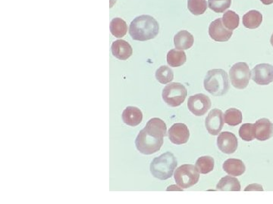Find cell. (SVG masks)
Instances as JSON below:
<instances>
[{
	"label": "cell",
	"instance_id": "obj_1",
	"mask_svg": "<svg viewBox=\"0 0 273 204\" xmlns=\"http://www.w3.org/2000/svg\"><path fill=\"white\" fill-rule=\"evenodd\" d=\"M167 127L159 118H152L147 122L144 129L140 131L135 140L136 149L143 154L156 153L163 145V138L166 136Z\"/></svg>",
	"mask_w": 273,
	"mask_h": 204
},
{
	"label": "cell",
	"instance_id": "obj_2",
	"mask_svg": "<svg viewBox=\"0 0 273 204\" xmlns=\"http://www.w3.org/2000/svg\"><path fill=\"white\" fill-rule=\"evenodd\" d=\"M159 31V23L154 17L148 15H142L135 17L129 27L130 36L134 40L141 42L154 39Z\"/></svg>",
	"mask_w": 273,
	"mask_h": 204
},
{
	"label": "cell",
	"instance_id": "obj_3",
	"mask_svg": "<svg viewBox=\"0 0 273 204\" xmlns=\"http://www.w3.org/2000/svg\"><path fill=\"white\" fill-rule=\"evenodd\" d=\"M204 88L214 96H222L229 90L228 73L222 69H213L207 72L204 81Z\"/></svg>",
	"mask_w": 273,
	"mask_h": 204
},
{
	"label": "cell",
	"instance_id": "obj_4",
	"mask_svg": "<svg viewBox=\"0 0 273 204\" xmlns=\"http://www.w3.org/2000/svg\"><path fill=\"white\" fill-rule=\"evenodd\" d=\"M177 165L174 154L166 152L153 160L150 164V172L156 179L166 180L173 176Z\"/></svg>",
	"mask_w": 273,
	"mask_h": 204
},
{
	"label": "cell",
	"instance_id": "obj_5",
	"mask_svg": "<svg viewBox=\"0 0 273 204\" xmlns=\"http://www.w3.org/2000/svg\"><path fill=\"white\" fill-rule=\"evenodd\" d=\"M188 95V91L180 83H170L162 90V99L168 105L176 107L181 105Z\"/></svg>",
	"mask_w": 273,
	"mask_h": 204
},
{
	"label": "cell",
	"instance_id": "obj_6",
	"mask_svg": "<svg viewBox=\"0 0 273 204\" xmlns=\"http://www.w3.org/2000/svg\"><path fill=\"white\" fill-rule=\"evenodd\" d=\"M174 178L177 186L182 188H188L199 182L200 172L195 166L184 164L176 170Z\"/></svg>",
	"mask_w": 273,
	"mask_h": 204
},
{
	"label": "cell",
	"instance_id": "obj_7",
	"mask_svg": "<svg viewBox=\"0 0 273 204\" xmlns=\"http://www.w3.org/2000/svg\"><path fill=\"white\" fill-rule=\"evenodd\" d=\"M231 83L234 88L244 89L248 86L251 79V71L245 62L234 64L229 70Z\"/></svg>",
	"mask_w": 273,
	"mask_h": 204
},
{
	"label": "cell",
	"instance_id": "obj_8",
	"mask_svg": "<svg viewBox=\"0 0 273 204\" xmlns=\"http://www.w3.org/2000/svg\"><path fill=\"white\" fill-rule=\"evenodd\" d=\"M211 105V100L204 94H196L188 99V110L197 117H201L207 114Z\"/></svg>",
	"mask_w": 273,
	"mask_h": 204
},
{
	"label": "cell",
	"instance_id": "obj_9",
	"mask_svg": "<svg viewBox=\"0 0 273 204\" xmlns=\"http://www.w3.org/2000/svg\"><path fill=\"white\" fill-rule=\"evenodd\" d=\"M251 79L256 84L266 85L273 82V66L270 64H259L251 70Z\"/></svg>",
	"mask_w": 273,
	"mask_h": 204
},
{
	"label": "cell",
	"instance_id": "obj_10",
	"mask_svg": "<svg viewBox=\"0 0 273 204\" xmlns=\"http://www.w3.org/2000/svg\"><path fill=\"white\" fill-rule=\"evenodd\" d=\"M224 114L219 109H213L209 113L205 121L207 131L212 136H218L224 126Z\"/></svg>",
	"mask_w": 273,
	"mask_h": 204
},
{
	"label": "cell",
	"instance_id": "obj_11",
	"mask_svg": "<svg viewBox=\"0 0 273 204\" xmlns=\"http://www.w3.org/2000/svg\"><path fill=\"white\" fill-rule=\"evenodd\" d=\"M233 31H229L222 24V18L214 20L209 27V35L216 42H227L232 37Z\"/></svg>",
	"mask_w": 273,
	"mask_h": 204
},
{
	"label": "cell",
	"instance_id": "obj_12",
	"mask_svg": "<svg viewBox=\"0 0 273 204\" xmlns=\"http://www.w3.org/2000/svg\"><path fill=\"white\" fill-rule=\"evenodd\" d=\"M237 137L230 132H223L218 135L217 138V146L223 153L232 154L236 152L237 148Z\"/></svg>",
	"mask_w": 273,
	"mask_h": 204
},
{
	"label": "cell",
	"instance_id": "obj_13",
	"mask_svg": "<svg viewBox=\"0 0 273 204\" xmlns=\"http://www.w3.org/2000/svg\"><path fill=\"white\" fill-rule=\"evenodd\" d=\"M169 138L175 145H183L188 142L190 138L188 126L184 123H175L169 129Z\"/></svg>",
	"mask_w": 273,
	"mask_h": 204
},
{
	"label": "cell",
	"instance_id": "obj_14",
	"mask_svg": "<svg viewBox=\"0 0 273 204\" xmlns=\"http://www.w3.org/2000/svg\"><path fill=\"white\" fill-rule=\"evenodd\" d=\"M256 138L258 141H264L273 136V123L269 119L262 118L254 123Z\"/></svg>",
	"mask_w": 273,
	"mask_h": 204
},
{
	"label": "cell",
	"instance_id": "obj_15",
	"mask_svg": "<svg viewBox=\"0 0 273 204\" xmlns=\"http://www.w3.org/2000/svg\"><path fill=\"white\" fill-rule=\"evenodd\" d=\"M111 49L113 56L121 61L128 59L133 54L132 46L123 39H118L113 42Z\"/></svg>",
	"mask_w": 273,
	"mask_h": 204
},
{
	"label": "cell",
	"instance_id": "obj_16",
	"mask_svg": "<svg viewBox=\"0 0 273 204\" xmlns=\"http://www.w3.org/2000/svg\"><path fill=\"white\" fill-rule=\"evenodd\" d=\"M122 119L125 124L135 127L143 120V114L137 107L129 106L123 111Z\"/></svg>",
	"mask_w": 273,
	"mask_h": 204
},
{
	"label": "cell",
	"instance_id": "obj_17",
	"mask_svg": "<svg viewBox=\"0 0 273 204\" xmlns=\"http://www.w3.org/2000/svg\"><path fill=\"white\" fill-rule=\"evenodd\" d=\"M195 43V38L191 33L187 31H181L176 34L174 45L176 50H187L191 49Z\"/></svg>",
	"mask_w": 273,
	"mask_h": 204
},
{
	"label": "cell",
	"instance_id": "obj_18",
	"mask_svg": "<svg viewBox=\"0 0 273 204\" xmlns=\"http://www.w3.org/2000/svg\"><path fill=\"white\" fill-rule=\"evenodd\" d=\"M223 170L229 175L240 176L245 172L246 167L242 160L232 158L223 163Z\"/></svg>",
	"mask_w": 273,
	"mask_h": 204
},
{
	"label": "cell",
	"instance_id": "obj_19",
	"mask_svg": "<svg viewBox=\"0 0 273 204\" xmlns=\"http://www.w3.org/2000/svg\"><path fill=\"white\" fill-rule=\"evenodd\" d=\"M263 22V15L256 10H251L243 16V25L248 29H256Z\"/></svg>",
	"mask_w": 273,
	"mask_h": 204
},
{
	"label": "cell",
	"instance_id": "obj_20",
	"mask_svg": "<svg viewBox=\"0 0 273 204\" xmlns=\"http://www.w3.org/2000/svg\"><path fill=\"white\" fill-rule=\"evenodd\" d=\"M216 189L222 191H240L241 184L238 179L234 177L227 175L225 176L217 184Z\"/></svg>",
	"mask_w": 273,
	"mask_h": 204
},
{
	"label": "cell",
	"instance_id": "obj_21",
	"mask_svg": "<svg viewBox=\"0 0 273 204\" xmlns=\"http://www.w3.org/2000/svg\"><path fill=\"white\" fill-rule=\"evenodd\" d=\"M187 61L186 54L183 50H172L167 54L168 65L173 68L182 66Z\"/></svg>",
	"mask_w": 273,
	"mask_h": 204
},
{
	"label": "cell",
	"instance_id": "obj_22",
	"mask_svg": "<svg viewBox=\"0 0 273 204\" xmlns=\"http://www.w3.org/2000/svg\"><path fill=\"white\" fill-rule=\"evenodd\" d=\"M109 28L112 34L116 38H122L128 33V25L126 22L120 17L113 18L110 22Z\"/></svg>",
	"mask_w": 273,
	"mask_h": 204
},
{
	"label": "cell",
	"instance_id": "obj_23",
	"mask_svg": "<svg viewBox=\"0 0 273 204\" xmlns=\"http://www.w3.org/2000/svg\"><path fill=\"white\" fill-rule=\"evenodd\" d=\"M222 20V24L228 30L234 31L238 27L240 17L234 11L228 10L223 14Z\"/></svg>",
	"mask_w": 273,
	"mask_h": 204
},
{
	"label": "cell",
	"instance_id": "obj_24",
	"mask_svg": "<svg viewBox=\"0 0 273 204\" xmlns=\"http://www.w3.org/2000/svg\"><path fill=\"white\" fill-rule=\"evenodd\" d=\"M214 165H215V160L213 157L210 156H203L196 160L195 167L200 173L207 174L214 170Z\"/></svg>",
	"mask_w": 273,
	"mask_h": 204
},
{
	"label": "cell",
	"instance_id": "obj_25",
	"mask_svg": "<svg viewBox=\"0 0 273 204\" xmlns=\"http://www.w3.org/2000/svg\"><path fill=\"white\" fill-rule=\"evenodd\" d=\"M243 116L241 111L238 109H228L224 114V121L229 126H236L242 122Z\"/></svg>",
	"mask_w": 273,
	"mask_h": 204
},
{
	"label": "cell",
	"instance_id": "obj_26",
	"mask_svg": "<svg viewBox=\"0 0 273 204\" xmlns=\"http://www.w3.org/2000/svg\"><path fill=\"white\" fill-rule=\"evenodd\" d=\"M156 78L160 84H170L174 80V73L170 68L167 66H161L156 71Z\"/></svg>",
	"mask_w": 273,
	"mask_h": 204
},
{
	"label": "cell",
	"instance_id": "obj_27",
	"mask_svg": "<svg viewBox=\"0 0 273 204\" xmlns=\"http://www.w3.org/2000/svg\"><path fill=\"white\" fill-rule=\"evenodd\" d=\"M188 10L195 16L205 13L208 8L207 0H188Z\"/></svg>",
	"mask_w": 273,
	"mask_h": 204
},
{
	"label": "cell",
	"instance_id": "obj_28",
	"mask_svg": "<svg viewBox=\"0 0 273 204\" xmlns=\"http://www.w3.org/2000/svg\"><path fill=\"white\" fill-rule=\"evenodd\" d=\"M239 136L244 141H253L256 138L254 124H252V123L243 124L239 129Z\"/></svg>",
	"mask_w": 273,
	"mask_h": 204
},
{
	"label": "cell",
	"instance_id": "obj_29",
	"mask_svg": "<svg viewBox=\"0 0 273 204\" xmlns=\"http://www.w3.org/2000/svg\"><path fill=\"white\" fill-rule=\"evenodd\" d=\"M208 7L216 13H223L230 8L232 0H208Z\"/></svg>",
	"mask_w": 273,
	"mask_h": 204
},
{
	"label": "cell",
	"instance_id": "obj_30",
	"mask_svg": "<svg viewBox=\"0 0 273 204\" xmlns=\"http://www.w3.org/2000/svg\"><path fill=\"white\" fill-rule=\"evenodd\" d=\"M260 1L266 5H271L273 3V0H260Z\"/></svg>",
	"mask_w": 273,
	"mask_h": 204
},
{
	"label": "cell",
	"instance_id": "obj_31",
	"mask_svg": "<svg viewBox=\"0 0 273 204\" xmlns=\"http://www.w3.org/2000/svg\"><path fill=\"white\" fill-rule=\"evenodd\" d=\"M116 2V0H109V7L112 8L114 5L115 3Z\"/></svg>",
	"mask_w": 273,
	"mask_h": 204
},
{
	"label": "cell",
	"instance_id": "obj_32",
	"mask_svg": "<svg viewBox=\"0 0 273 204\" xmlns=\"http://www.w3.org/2000/svg\"><path fill=\"white\" fill-rule=\"evenodd\" d=\"M270 43H271L272 46L273 47V34H272L271 39H270Z\"/></svg>",
	"mask_w": 273,
	"mask_h": 204
}]
</instances>
